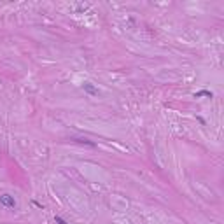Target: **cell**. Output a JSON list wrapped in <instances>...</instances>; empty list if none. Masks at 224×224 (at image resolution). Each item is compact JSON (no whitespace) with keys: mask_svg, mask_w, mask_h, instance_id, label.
Here are the masks:
<instances>
[{"mask_svg":"<svg viewBox=\"0 0 224 224\" xmlns=\"http://www.w3.org/2000/svg\"><path fill=\"white\" fill-rule=\"evenodd\" d=\"M0 203L5 207V208H16V200H14V196H11V194H0Z\"/></svg>","mask_w":224,"mask_h":224,"instance_id":"1","label":"cell"},{"mask_svg":"<svg viewBox=\"0 0 224 224\" xmlns=\"http://www.w3.org/2000/svg\"><path fill=\"white\" fill-rule=\"evenodd\" d=\"M82 88H84V91H86V93L91 95V96H96V95H98V89L95 88L91 82H84V86H82Z\"/></svg>","mask_w":224,"mask_h":224,"instance_id":"2","label":"cell"},{"mask_svg":"<svg viewBox=\"0 0 224 224\" xmlns=\"http://www.w3.org/2000/svg\"><path fill=\"white\" fill-rule=\"evenodd\" d=\"M194 96H196V98H198V96H210V98H212V93L203 89V91H198V93H194Z\"/></svg>","mask_w":224,"mask_h":224,"instance_id":"3","label":"cell"},{"mask_svg":"<svg viewBox=\"0 0 224 224\" xmlns=\"http://www.w3.org/2000/svg\"><path fill=\"white\" fill-rule=\"evenodd\" d=\"M55 223H56V224H68L67 221H63V219H61L60 215H56V217H55Z\"/></svg>","mask_w":224,"mask_h":224,"instance_id":"4","label":"cell"}]
</instances>
